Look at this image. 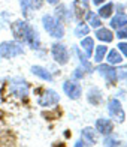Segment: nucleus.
Listing matches in <instances>:
<instances>
[{"label": "nucleus", "instance_id": "nucleus-1", "mask_svg": "<svg viewBox=\"0 0 127 147\" xmlns=\"http://www.w3.org/2000/svg\"><path fill=\"white\" fill-rule=\"evenodd\" d=\"M42 23H43L45 30L48 32L52 38L61 39V38L64 36V29H63L61 23H60L57 18L51 17V15H45V17L42 18Z\"/></svg>", "mask_w": 127, "mask_h": 147}, {"label": "nucleus", "instance_id": "nucleus-2", "mask_svg": "<svg viewBox=\"0 0 127 147\" xmlns=\"http://www.w3.org/2000/svg\"><path fill=\"white\" fill-rule=\"evenodd\" d=\"M24 54L23 45L19 42H11V41H5L0 44V57L3 59H14L17 56Z\"/></svg>", "mask_w": 127, "mask_h": 147}, {"label": "nucleus", "instance_id": "nucleus-3", "mask_svg": "<svg viewBox=\"0 0 127 147\" xmlns=\"http://www.w3.org/2000/svg\"><path fill=\"white\" fill-rule=\"evenodd\" d=\"M30 27L31 26H29L25 21H23V20H17L15 23L11 24V30H12L14 38L17 39V41H23V42H25V39H27Z\"/></svg>", "mask_w": 127, "mask_h": 147}, {"label": "nucleus", "instance_id": "nucleus-4", "mask_svg": "<svg viewBox=\"0 0 127 147\" xmlns=\"http://www.w3.org/2000/svg\"><path fill=\"white\" fill-rule=\"evenodd\" d=\"M108 110H109V116L117 120L118 123H123L124 119H126V113L121 107V102L118 101V99H111L109 104H108Z\"/></svg>", "mask_w": 127, "mask_h": 147}, {"label": "nucleus", "instance_id": "nucleus-5", "mask_svg": "<svg viewBox=\"0 0 127 147\" xmlns=\"http://www.w3.org/2000/svg\"><path fill=\"white\" fill-rule=\"evenodd\" d=\"M51 53H52V57L58 65H66L69 62V53L66 50V47L61 44H52L51 47Z\"/></svg>", "mask_w": 127, "mask_h": 147}, {"label": "nucleus", "instance_id": "nucleus-6", "mask_svg": "<svg viewBox=\"0 0 127 147\" xmlns=\"http://www.w3.org/2000/svg\"><path fill=\"white\" fill-rule=\"evenodd\" d=\"M63 90L70 99H78L79 96H81V93H82L81 84L76 83V81H70V80L63 84Z\"/></svg>", "mask_w": 127, "mask_h": 147}, {"label": "nucleus", "instance_id": "nucleus-7", "mask_svg": "<svg viewBox=\"0 0 127 147\" xmlns=\"http://www.w3.org/2000/svg\"><path fill=\"white\" fill-rule=\"evenodd\" d=\"M60 101V96L54 90H46L43 92V95H41V98L37 99V104L41 107H51V105H55Z\"/></svg>", "mask_w": 127, "mask_h": 147}, {"label": "nucleus", "instance_id": "nucleus-8", "mask_svg": "<svg viewBox=\"0 0 127 147\" xmlns=\"http://www.w3.org/2000/svg\"><path fill=\"white\" fill-rule=\"evenodd\" d=\"M97 71L102 74L111 84L117 83V69L115 68H112V66H109V65H100L97 68Z\"/></svg>", "mask_w": 127, "mask_h": 147}, {"label": "nucleus", "instance_id": "nucleus-9", "mask_svg": "<svg viewBox=\"0 0 127 147\" xmlns=\"http://www.w3.org/2000/svg\"><path fill=\"white\" fill-rule=\"evenodd\" d=\"M96 131L100 134H105V135H109L114 131V125L109 119H99L96 122Z\"/></svg>", "mask_w": 127, "mask_h": 147}, {"label": "nucleus", "instance_id": "nucleus-10", "mask_svg": "<svg viewBox=\"0 0 127 147\" xmlns=\"http://www.w3.org/2000/svg\"><path fill=\"white\" fill-rule=\"evenodd\" d=\"M15 135L11 131L0 132V146H15Z\"/></svg>", "mask_w": 127, "mask_h": 147}, {"label": "nucleus", "instance_id": "nucleus-11", "mask_svg": "<svg viewBox=\"0 0 127 147\" xmlns=\"http://www.w3.org/2000/svg\"><path fill=\"white\" fill-rule=\"evenodd\" d=\"M25 42H27L33 50H37L39 48V36H37V32L33 29V27H30V30H29V35H27V39H25Z\"/></svg>", "mask_w": 127, "mask_h": 147}, {"label": "nucleus", "instance_id": "nucleus-12", "mask_svg": "<svg viewBox=\"0 0 127 147\" xmlns=\"http://www.w3.org/2000/svg\"><path fill=\"white\" fill-rule=\"evenodd\" d=\"M87 99H88V102L93 104V105H99L102 102V92L99 89H90L88 95H87Z\"/></svg>", "mask_w": 127, "mask_h": 147}, {"label": "nucleus", "instance_id": "nucleus-13", "mask_svg": "<svg viewBox=\"0 0 127 147\" xmlns=\"http://www.w3.org/2000/svg\"><path fill=\"white\" fill-rule=\"evenodd\" d=\"M31 72L35 74V75H37L39 78L45 80V81H52V75H51V74L46 71L45 68H42V66H33Z\"/></svg>", "mask_w": 127, "mask_h": 147}, {"label": "nucleus", "instance_id": "nucleus-14", "mask_svg": "<svg viewBox=\"0 0 127 147\" xmlns=\"http://www.w3.org/2000/svg\"><path fill=\"white\" fill-rule=\"evenodd\" d=\"M96 38L99 39V41H103V42H112V39H114V35H112V32L109 29H99L96 32Z\"/></svg>", "mask_w": 127, "mask_h": 147}, {"label": "nucleus", "instance_id": "nucleus-15", "mask_svg": "<svg viewBox=\"0 0 127 147\" xmlns=\"http://www.w3.org/2000/svg\"><path fill=\"white\" fill-rule=\"evenodd\" d=\"M126 24H127V15H124V14H118L111 20V27H114V29H121Z\"/></svg>", "mask_w": 127, "mask_h": 147}, {"label": "nucleus", "instance_id": "nucleus-16", "mask_svg": "<svg viewBox=\"0 0 127 147\" xmlns=\"http://www.w3.org/2000/svg\"><path fill=\"white\" fill-rule=\"evenodd\" d=\"M73 11H75V17L78 20H82L84 15L87 14V8L82 5V2H79V0H75V2H73Z\"/></svg>", "mask_w": 127, "mask_h": 147}, {"label": "nucleus", "instance_id": "nucleus-17", "mask_svg": "<svg viewBox=\"0 0 127 147\" xmlns=\"http://www.w3.org/2000/svg\"><path fill=\"white\" fill-rule=\"evenodd\" d=\"M81 47L85 50L87 57H91V56H93V51H94V41H93L91 38H85V39H82Z\"/></svg>", "mask_w": 127, "mask_h": 147}, {"label": "nucleus", "instance_id": "nucleus-18", "mask_svg": "<svg viewBox=\"0 0 127 147\" xmlns=\"http://www.w3.org/2000/svg\"><path fill=\"white\" fill-rule=\"evenodd\" d=\"M82 137L88 140L90 144H96V143H97V134L94 132V129H93V128H85V129H82Z\"/></svg>", "mask_w": 127, "mask_h": 147}, {"label": "nucleus", "instance_id": "nucleus-19", "mask_svg": "<svg viewBox=\"0 0 127 147\" xmlns=\"http://www.w3.org/2000/svg\"><path fill=\"white\" fill-rule=\"evenodd\" d=\"M87 18H88V23L91 27H94V29H99L100 26H102V21H100V17L96 15L94 12H88L87 14Z\"/></svg>", "mask_w": 127, "mask_h": 147}, {"label": "nucleus", "instance_id": "nucleus-20", "mask_svg": "<svg viewBox=\"0 0 127 147\" xmlns=\"http://www.w3.org/2000/svg\"><path fill=\"white\" fill-rule=\"evenodd\" d=\"M108 62L111 63V65H117V63H121V54L118 53V50H112V51H109L108 53Z\"/></svg>", "mask_w": 127, "mask_h": 147}, {"label": "nucleus", "instance_id": "nucleus-21", "mask_svg": "<svg viewBox=\"0 0 127 147\" xmlns=\"http://www.w3.org/2000/svg\"><path fill=\"white\" fill-rule=\"evenodd\" d=\"M90 33V27L87 26L85 23H79L76 26V29H75V35L78 38H82V36H87Z\"/></svg>", "mask_w": 127, "mask_h": 147}, {"label": "nucleus", "instance_id": "nucleus-22", "mask_svg": "<svg viewBox=\"0 0 127 147\" xmlns=\"http://www.w3.org/2000/svg\"><path fill=\"white\" fill-rule=\"evenodd\" d=\"M112 9H114V5H112V3H106L105 6H102V8L99 9V17L109 18V17L112 15Z\"/></svg>", "mask_w": 127, "mask_h": 147}, {"label": "nucleus", "instance_id": "nucleus-23", "mask_svg": "<svg viewBox=\"0 0 127 147\" xmlns=\"http://www.w3.org/2000/svg\"><path fill=\"white\" fill-rule=\"evenodd\" d=\"M105 56H106V47L105 45H99L96 48V51H94V62L100 63L105 59Z\"/></svg>", "mask_w": 127, "mask_h": 147}, {"label": "nucleus", "instance_id": "nucleus-24", "mask_svg": "<svg viewBox=\"0 0 127 147\" xmlns=\"http://www.w3.org/2000/svg\"><path fill=\"white\" fill-rule=\"evenodd\" d=\"M76 53H78V56H79V60H81V63L85 66V69L91 71V65H90L88 62H87V57H85V56H82V54H81V51H79V50H76Z\"/></svg>", "mask_w": 127, "mask_h": 147}, {"label": "nucleus", "instance_id": "nucleus-25", "mask_svg": "<svg viewBox=\"0 0 127 147\" xmlns=\"http://www.w3.org/2000/svg\"><path fill=\"white\" fill-rule=\"evenodd\" d=\"M118 32H117V36L120 38V39H126L127 38V24L124 26V27H121V29H117Z\"/></svg>", "mask_w": 127, "mask_h": 147}, {"label": "nucleus", "instance_id": "nucleus-26", "mask_svg": "<svg viewBox=\"0 0 127 147\" xmlns=\"http://www.w3.org/2000/svg\"><path fill=\"white\" fill-rule=\"evenodd\" d=\"M30 5H31L35 9H41L42 5H43V0H30Z\"/></svg>", "mask_w": 127, "mask_h": 147}, {"label": "nucleus", "instance_id": "nucleus-27", "mask_svg": "<svg viewBox=\"0 0 127 147\" xmlns=\"http://www.w3.org/2000/svg\"><path fill=\"white\" fill-rule=\"evenodd\" d=\"M118 50L127 57V42H120V44H118Z\"/></svg>", "mask_w": 127, "mask_h": 147}, {"label": "nucleus", "instance_id": "nucleus-28", "mask_svg": "<svg viewBox=\"0 0 127 147\" xmlns=\"http://www.w3.org/2000/svg\"><path fill=\"white\" fill-rule=\"evenodd\" d=\"M21 6H23V11H24V15L27 17V15H29V5H27V0H21Z\"/></svg>", "mask_w": 127, "mask_h": 147}, {"label": "nucleus", "instance_id": "nucleus-29", "mask_svg": "<svg viewBox=\"0 0 127 147\" xmlns=\"http://www.w3.org/2000/svg\"><path fill=\"white\" fill-rule=\"evenodd\" d=\"M105 146H120V141H115V140H105Z\"/></svg>", "mask_w": 127, "mask_h": 147}, {"label": "nucleus", "instance_id": "nucleus-30", "mask_svg": "<svg viewBox=\"0 0 127 147\" xmlns=\"http://www.w3.org/2000/svg\"><path fill=\"white\" fill-rule=\"evenodd\" d=\"M75 77H76V78H82V77H84V72H82V69H76V72H75Z\"/></svg>", "mask_w": 127, "mask_h": 147}, {"label": "nucleus", "instance_id": "nucleus-31", "mask_svg": "<svg viewBox=\"0 0 127 147\" xmlns=\"http://www.w3.org/2000/svg\"><path fill=\"white\" fill-rule=\"evenodd\" d=\"M76 147H79V146H88V143H84V141H78L76 144H75Z\"/></svg>", "mask_w": 127, "mask_h": 147}, {"label": "nucleus", "instance_id": "nucleus-32", "mask_svg": "<svg viewBox=\"0 0 127 147\" xmlns=\"http://www.w3.org/2000/svg\"><path fill=\"white\" fill-rule=\"evenodd\" d=\"M103 2H106V0H93V3H94V5H102Z\"/></svg>", "mask_w": 127, "mask_h": 147}, {"label": "nucleus", "instance_id": "nucleus-33", "mask_svg": "<svg viewBox=\"0 0 127 147\" xmlns=\"http://www.w3.org/2000/svg\"><path fill=\"white\" fill-rule=\"evenodd\" d=\"M48 3H51V5H55V3H58V0H46Z\"/></svg>", "mask_w": 127, "mask_h": 147}]
</instances>
